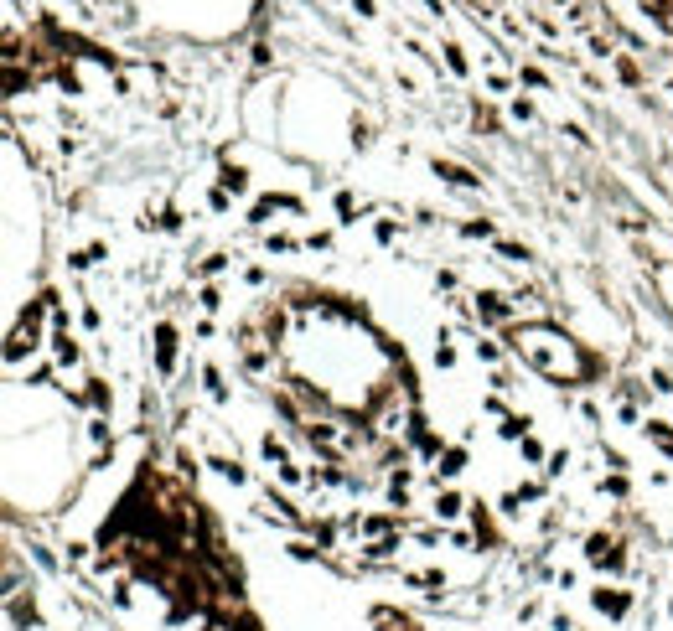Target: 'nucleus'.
<instances>
[{
	"label": "nucleus",
	"mask_w": 673,
	"mask_h": 631,
	"mask_svg": "<svg viewBox=\"0 0 673 631\" xmlns=\"http://www.w3.org/2000/svg\"><path fill=\"white\" fill-rule=\"evenodd\" d=\"M482 316H487V321H503V316H508V306H503L497 295H482Z\"/></svg>",
	"instance_id": "1"
},
{
	"label": "nucleus",
	"mask_w": 673,
	"mask_h": 631,
	"mask_svg": "<svg viewBox=\"0 0 673 631\" xmlns=\"http://www.w3.org/2000/svg\"><path fill=\"white\" fill-rule=\"evenodd\" d=\"M440 176H451L456 187H471V181H477L471 171H461V166H451V161H440Z\"/></svg>",
	"instance_id": "2"
},
{
	"label": "nucleus",
	"mask_w": 673,
	"mask_h": 631,
	"mask_svg": "<svg viewBox=\"0 0 673 631\" xmlns=\"http://www.w3.org/2000/svg\"><path fill=\"white\" fill-rule=\"evenodd\" d=\"M171 352H176L171 347V326H161V367H171Z\"/></svg>",
	"instance_id": "3"
}]
</instances>
